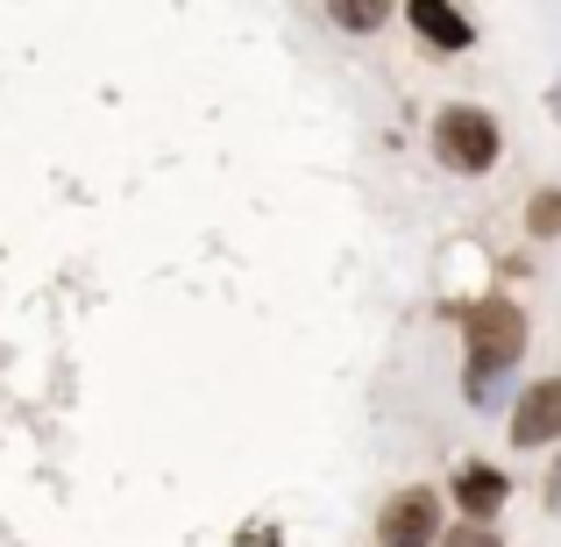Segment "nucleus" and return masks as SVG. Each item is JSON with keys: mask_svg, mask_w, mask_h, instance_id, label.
Here are the masks:
<instances>
[{"mask_svg": "<svg viewBox=\"0 0 561 547\" xmlns=\"http://www.w3.org/2000/svg\"><path fill=\"white\" fill-rule=\"evenodd\" d=\"M462 334H469V369H512L526 356V314L512 299H483L462 314Z\"/></svg>", "mask_w": 561, "mask_h": 547, "instance_id": "nucleus-1", "label": "nucleus"}, {"mask_svg": "<svg viewBox=\"0 0 561 547\" xmlns=\"http://www.w3.org/2000/svg\"><path fill=\"white\" fill-rule=\"evenodd\" d=\"M434 157L448 171H462V179H477V171L497 164V122L483 107H448L434 122Z\"/></svg>", "mask_w": 561, "mask_h": 547, "instance_id": "nucleus-2", "label": "nucleus"}, {"mask_svg": "<svg viewBox=\"0 0 561 547\" xmlns=\"http://www.w3.org/2000/svg\"><path fill=\"white\" fill-rule=\"evenodd\" d=\"M377 534H383V547H434V534H440V498L434 491H398L391 505H383Z\"/></svg>", "mask_w": 561, "mask_h": 547, "instance_id": "nucleus-3", "label": "nucleus"}, {"mask_svg": "<svg viewBox=\"0 0 561 547\" xmlns=\"http://www.w3.org/2000/svg\"><path fill=\"white\" fill-rule=\"evenodd\" d=\"M512 441H519V448L561 441V377H540L534 391H519V412H512Z\"/></svg>", "mask_w": 561, "mask_h": 547, "instance_id": "nucleus-4", "label": "nucleus"}, {"mask_svg": "<svg viewBox=\"0 0 561 547\" xmlns=\"http://www.w3.org/2000/svg\"><path fill=\"white\" fill-rule=\"evenodd\" d=\"M405 14H412V29H420L434 50H469V36H477V29H469V14L440 8V0H412Z\"/></svg>", "mask_w": 561, "mask_h": 547, "instance_id": "nucleus-5", "label": "nucleus"}, {"mask_svg": "<svg viewBox=\"0 0 561 547\" xmlns=\"http://www.w3.org/2000/svg\"><path fill=\"white\" fill-rule=\"evenodd\" d=\"M455 505L469 512V526H483L497 505H505V477H497V469H483V463H469L462 477H455Z\"/></svg>", "mask_w": 561, "mask_h": 547, "instance_id": "nucleus-6", "label": "nucleus"}, {"mask_svg": "<svg viewBox=\"0 0 561 547\" xmlns=\"http://www.w3.org/2000/svg\"><path fill=\"white\" fill-rule=\"evenodd\" d=\"M526 228L534 235H561V192H534V206H526Z\"/></svg>", "mask_w": 561, "mask_h": 547, "instance_id": "nucleus-7", "label": "nucleus"}, {"mask_svg": "<svg viewBox=\"0 0 561 547\" xmlns=\"http://www.w3.org/2000/svg\"><path fill=\"white\" fill-rule=\"evenodd\" d=\"M505 377H512V369H469V406L491 412L497 398H505Z\"/></svg>", "mask_w": 561, "mask_h": 547, "instance_id": "nucleus-8", "label": "nucleus"}, {"mask_svg": "<svg viewBox=\"0 0 561 547\" xmlns=\"http://www.w3.org/2000/svg\"><path fill=\"white\" fill-rule=\"evenodd\" d=\"M440 547H497V534H491V526H455Z\"/></svg>", "mask_w": 561, "mask_h": 547, "instance_id": "nucleus-9", "label": "nucleus"}, {"mask_svg": "<svg viewBox=\"0 0 561 547\" xmlns=\"http://www.w3.org/2000/svg\"><path fill=\"white\" fill-rule=\"evenodd\" d=\"M334 22H342V29H377L383 8H334Z\"/></svg>", "mask_w": 561, "mask_h": 547, "instance_id": "nucleus-10", "label": "nucleus"}, {"mask_svg": "<svg viewBox=\"0 0 561 547\" xmlns=\"http://www.w3.org/2000/svg\"><path fill=\"white\" fill-rule=\"evenodd\" d=\"M242 547H277V540H271V534H249V540H242Z\"/></svg>", "mask_w": 561, "mask_h": 547, "instance_id": "nucleus-11", "label": "nucleus"}, {"mask_svg": "<svg viewBox=\"0 0 561 547\" xmlns=\"http://www.w3.org/2000/svg\"><path fill=\"white\" fill-rule=\"evenodd\" d=\"M548 498H554V505H561V469H554V483H548Z\"/></svg>", "mask_w": 561, "mask_h": 547, "instance_id": "nucleus-12", "label": "nucleus"}, {"mask_svg": "<svg viewBox=\"0 0 561 547\" xmlns=\"http://www.w3.org/2000/svg\"><path fill=\"white\" fill-rule=\"evenodd\" d=\"M554 114H561V86H554Z\"/></svg>", "mask_w": 561, "mask_h": 547, "instance_id": "nucleus-13", "label": "nucleus"}]
</instances>
